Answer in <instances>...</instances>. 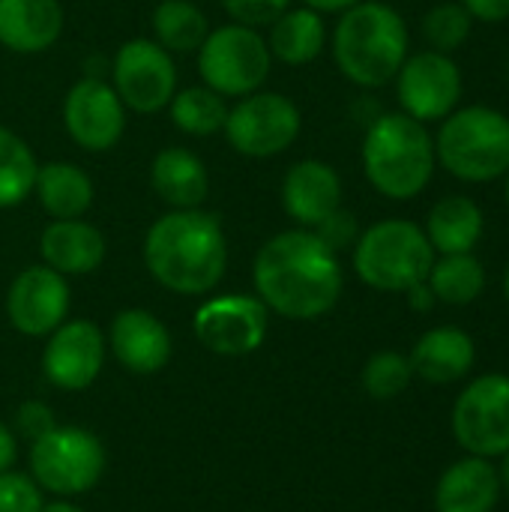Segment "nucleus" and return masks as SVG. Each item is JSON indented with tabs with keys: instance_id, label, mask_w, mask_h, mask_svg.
<instances>
[{
	"instance_id": "nucleus-34",
	"label": "nucleus",
	"mask_w": 509,
	"mask_h": 512,
	"mask_svg": "<svg viewBox=\"0 0 509 512\" xmlns=\"http://www.w3.org/2000/svg\"><path fill=\"white\" fill-rule=\"evenodd\" d=\"M222 9L234 24L267 30L285 9H291V0H222Z\"/></svg>"
},
{
	"instance_id": "nucleus-18",
	"label": "nucleus",
	"mask_w": 509,
	"mask_h": 512,
	"mask_svg": "<svg viewBox=\"0 0 509 512\" xmlns=\"http://www.w3.org/2000/svg\"><path fill=\"white\" fill-rule=\"evenodd\" d=\"M108 348L132 375H156L168 366L174 342L168 327L147 309H123L108 330Z\"/></svg>"
},
{
	"instance_id": "nucleus-21",
	"label": "nucleus",
	"mask_w": 509,
	"mask_h": 512,
	"mask_svg": "<svg viewBox=\"0 0 509 512\" xmlns=\"http://www.w3.org/2000/svg\"><path fill=\"white\" fill-rule=\"evenodd\" d=\"M150 186L168 210H195L210 195V174L189 147H162L150 165Z\"/></svg>"
},
{
	"instance_id": "nucleus-44",
	"label": "nucleus",
	"mask_w": 509,
	"mask_h": 512,
	"mask_svg": "<svg viewBox=\"0 0 509 512\" xmlns=\"http://www.w3.org/2000/svg\"><path fill=\"white\" fill-rule=\"evenodd\" d=\"M504 177H507V189H504V195H507V207H509V171L504 174Z\"/></svg>"
},
{
	"instance_id": "nucleus-3",
	"label": "nucleus",
	"mask_w": 509,
	"mask_h": 512,
	"mask_svg": "<svg viewBox=\"0 0 509 512\" xmlns=\"http://www.w3.org/2000/svg\"><path fill=\"white\" fill-rule=\"evenodd\" d=\"M411 36L405 18L381 0H360L339 12L333 30V60L339 72L366 90L384 87L396 78L411 54Z\"/></svg>"
},
{
	"instance_id": "nucleus-17",
	"label": "nucleus",
	"mask_w": 509,
	"mask_h": 512,
	"mask_svg": "<svg viewBox=\"0 0 509 512\" xmlns=\"http://www.w3.org/2000/svg\"><path fill=\"white\" fill-rule=\"evenodd\" d=\"M279 198L297 228L312 231L342 207V177L324 159H300L285 171Z\"/></svg>"
},
{
	"instance_id": "nucleus-28",
	"label": "nucleus",
	"mask_w": 509,
	"mask_h": 512,
	"mask_svg": "<svg viewBox=\"0 0 509 512\" xmlns=\"http://www.w3.org/2000/svg\"><path fill=\"white\" fill-rule=\"evenodd\" d=\"M438 303L447 306H468L486 291V267L474 252L462 255H441L435 258L426 276Z\"/></svg>"
},
{
	"instance_id": "nucleus-23",
	"label": "nucleus",
	"mask_w": 509,
	"mask_h": 512,
	"mask_svg": "<svg viewBox=\"0 0 509 512\" xmlns=\"http://www.w3.org/2000/svg\"><path fill=\"white\" fill-rule=\"evenodd\" d=\"M411 369L429 384H453L462 381L477 360L474 339L459 327H435L423 333L411 351Z\"/></svg>"
},
{
	"instance_id": "nucleus-38",
	"label": "nucleus",
	"mask_w": 509,
	"mask_h": 512,
	"mask_svg": "<svg viewBox=\"0 0 509 512\" xmlns=\"http://www.w3.org/2000/svg\"><path fill=\"white\" fill-rule=\"evenodd\" d=\"M15 459H18V441L12 435V429L0 420V474L3 471H12L15 468Z\"/></svg>"
},
{
	"instance_id": "nucleus-4",
	"label": "nucleus",
	"mask_w": 509,
	"mask_h": 512,
	"mask_svg": "<svg viewBox=\"0 0 509 512\" xmlns=\"http://www.w3.org/2000/svg\"><path fill=\"white\" fill-rule=\"evenodd\" d=\"M360 156L366 180L390 201L417 198L432 183L438 165L432 132L405 111L375 117L366 129Z\"/></svg>"
},
{
	"instance_id": "nucleus-12",
	"label": "nucleus",
	"mask_w": 509,
	"mask_h": 512,
	"mask_svg": "<svg viewBox=\"0 0 509 512\" xmlns=\"http://www.w3.org/2000/svg\"><path fill=\"white\" fill-rule=\"evenodd\" d=\"M267 306L255 294H219L195 309V339L219 357H246L267 339Z\"/></svg>"
},
{
	"instance_id": "nucleus-14",
	"label": "nucleus",
	"mask_w": 509,
	"mask_h": 512,
	"mask_svg": "<svg viewBox=\"0 0 509 512\" xmlns=\"http://www.w3.org/2000/svg\"><path fill=\"white\" fill-rule=\"evenodd\" d=\"M63 126L81 150L108 153L126 132V105L114 93L111 81L84 75L66 90Z\"/></svg>"
},
{
	"instance_id": "nucleus-35",
	"label": "nucleus",
	"mask_w": 509,
	"mask_h": 512,
	"mask_svg": "<svg viewBox=\"0 0 509 512\" xmlns=\"http://www.w3.org/2000/svg\"><path fill=\"white\" fill-rule=\"evenodd\" d=\"M336 255L342 252V249H354V243H357V237H360V225H357V216L351 213V210H345V207H339L336 213H330L318 228H312Z\"/></svg>"
},
{
	"instance_id": "nucleus-43",
	"label": "nucleus",
	"mask_w": 509,
	"mask_h": 512,
	"mask_svg": "<svg viewBox=\"0 0 509 512\" xmlns=\"http://www.w3.org/2000/svg\"><path fill=\"white\" fill-rule=\"evenodd\" d=\"M504 294H507V303H509V264H507V270H504Z\"/></svg>"
},
{
	"instance_id": "nucleus-31",
	"label": "nucleus",
	"mask_w": 509,
	"mask_h": 512,
	"mask_svg": "<svg viewBox=\"0 0 509 512\" xmlns=\"http://www.w3.org/2000/svg\"><path fill=\"white\" fill-rule=\"evenodd\" d=\"M474 30V18L471 12L462 6V0H444L435 3L426 15H423V36L429 42L432 51L441 54H453L459 51L468 36Z\"/></svg>"
},
{
	"instance_id": "nucleus-6",
	"label": "nucleus",
	"mask_w": 509,
	"mask_h": 512,
	"mask_svg": "<svg viewBox=\"0 0 509 512\" xmlns=\"http://www.w3.org/2000/svg\"><path fill=\"white\" fill-rule=\"evenodd\" d=\"M435 258L423 225L411 219L375 222L354 243V273L384 294H405L411 285L426 282Z\"/></svg>"
},
{
	"instance_id": "nucleus-20",
	"label": "nucleus",
	"mask_w": 509,
	"mask_h": 512,
	"mask_svg": "<svg viewBox=\"0 0 509 512\" xmlns=\"http://www.w3.org/2000/svg\"><path fill=\"white\" fill-rule=\"evenodd\" d=\"M60 33V0H0V45L12 54H42Z\"/></svg>"
},
{
	"instance_id": "nucleus-9",
	"label": "nucleus",
	"mask_w": 509,
	"mask_h": 512,
	"mask_svg": "<svg viewBox=\"0 0 509 512\" xmlns=\"http://www.w3.org/2000/svg\"><path fill=\"white\" fill-rule=\"evenodd\" d=\"M303 129L300 108L276 90H255L228 105L225 138L231 150L249 159H270L285 153Z\"/></svg>"
},
{
	"instance_id": "nucleus-5",
	"label": "nucleus",
	"mask_w": 509,
	"mask_h": 512,
	"mask_svg": "<svg viewBox=\"0 0 509 512\" xmlns=\"http://www.w3.org/2000/svg\"><path fill=\"white\" fill-rule=\"evenodd\" d=\"M438 165L465 183H492L509 171V117L489 105L456 108L435 135Z\"/></svg>"
},
{
	"instance_id": "nucleus-33",
	"label": "nucleus",
	"mask_w": 509,
	"mask_h": 512,
	"mask_svg": "<svg viewBox=\"0 0 509 512\" xmlns=\"http://www.w3.org/2000/svg\"><path fill=\"white\" fill-rule=\"evenodd\" d=\"M42 489L18 471L0 474V512H42Z\"/></svg>"
},
{
	"instance_id": "nucleus-30",
	"label": "nucleus",
	"mask_w": 509,
	"mask_h": 512,
	"mask_svg": "<svg viewBox=\"0 0 509 512\" xmlns=\"http://www.w3.org/2000/svg\"><path fill=\"white\" fill-rule=\"evenodd\" d=\"M36 168L39 162L30 144L18 132L0 126V210L18 207L33 195Z\"/></svg>"
},
{
	"instance_id": "nucleus-24",
	"label": "nucleus",
	"mask_w": 509,
	"mask_h": 512,
	"mask_svg": "<svg viewBox=\"0 0 509 512\" xmlns=\"http://www.w3.org/2000/svg\"><path fill=\"white\" fill-rule=\"evenodd\" d=\"M33 195L51 219H81L93 207V180L75 162L57 159L36 168Z\"/></svg>"
},
{
	"instance_id": "nucleus-41",
	"label": "nucleus",
	"mask_w": 509,
	"mask_h": 512,
	"mask_svg": "<svg viewBox=\"0 0 509 512\" xmlns=\"http://www.w3.org/2000/svg\"><path fill=\"white\" fill-rule=\"evenodd\" d=\"M42 512H84V510H81V507H75L69 498H60V501L42 504Z\"/></svg>"
},
{
	"instance_id": "nucleus-37",
	"label": "nucleus",
	"mask_w": 509,
	"mask_h": 512,
	"mask_svg": "<svg viewBox=\"0 0 509 512\" xmlns=\"http://www.w3.org/2000/svg\"><path fill=\"white\" fill-rule=\"evenodd\" d=\"M462 6L471 12L474 21H507L509 18V0H462Z\"/></svg>"
},
{
	"instance_id": "nucleus-7",
	"label": "nucleus",
	"mask_w": 509,
	"mask_h": 512,
	"mask_svg": "<svg viewBox=\"0 0 509 512\" xmlns=\"http://www.w3.org/2000/svg\"><path fill=\"white\" fill-rule=\"evenodd\" d=\"M195 54L201 81L225 99H240L261 90L273 69L267 36L255 27H243L234 21L210 27L207 39Z\"/></svg>"
},
{
	"instance_id": "nucleus-2",
	"label": "nucleus",
	"mask_w": 509,
	"mask_h": 512,
	"mask_svg": "<svg viewBox=\"0 0 509 512\" xmlns=\"http://www.w3.org/2000/svg\"><path fill=\"white\" fill-rule=\"evenodd\" d=\"M144 264L171 294H210L228 270V237L219 216L195 210H168L144 234Z\"/></svg>"
},
{
	"instance_id": "nucleus-42",
	"label": "nucleus",
	"mask_w": 509,
	"mask_h": 512,
	"mask_svg": "<svg viewBox=\"0 0 509 512\" xmlns=\"http://www.w3.org/2000/svg\"><path fill=\"white\" fill-rule=\"evenodd\" d=\"M498 480H501V492H507V495H509V453H504V456H501Z\"/></svg>"
},
{
	"instance_id": "nucleus-1",
	"label": "nucleus",
	"mask_w": 509,
	"mask_h": 512,
	"mask_svg": "<svg viewBox=\"0 0 509 512\" xmlns=\"http://www.w3.org/2000/svg\"><path fill=\"white\" fill-rule=\"evenodd\" d=\"M255 297L291 321H315L342 297L345 273L339 255L309 228L270 237L252 261Z\"/></svg>"
},
{
	"instance_id": "nucleus-11",
	"label": "nucleus",
	"mask_w": 509,
	"mask_h": 512,
	"mask_svg": "<svg viewBox=\"0 0 509 512\" xmlns=\"http://www.w3.org/2000/svg\"><path fill=\"white\" fill-rule=\"evenodd\" d=\"M453 435L468 456L509 453V375L474 378L453 405Z\"/></svg>"
},
{
	"instance_id": "nucleus-13",
	"label": "nucleus",
	"mask_w": 509,
	"mask_h": 512,
	"mask_svg": "<svg viewBox=\"0 0 509 512\" xmlns=\"http://www.w3.org/2000/svg\"><path fill=\"white\" fill-rule=\"evenodd\" d=\"M393 81L402 111L420 123H435L453 114L465 90L459 63L432 48L408 54Z\"/></svg>"
},
{
	"instance_id": "nucleus-22",
	"label": "nucleus",
	"mask_w": 509,
	"mask_h": 512,
	"mask_svg": "<svg viewBox=\"0 0 509 512\" xmlns=\"http://www.w3.org/2000/svg\"><path fill=\"white\" fill-rule=\"evenodd\" d=\"M501 501V480L492 459L465 456L450 465L435 489L438 512H492Z\"/></svg>"
},
{
	"instance_id": "nucleus-25",
	"label": "nucleus",
	"mask_w": 509,
	"mask_h": 512,
	"mask_svg": "<svg viewBox=\"0 0 509 512\" xmlns=\"http://www.w3.org/2000/svg\"><path fill=\"white\" fill-rule=\"evenodd\" d=\"M426 237L435 255H462L474 252L483 240L486 219L474 198L468 195H447L441 198L426 216Z\"/></svg>"
},
{
	"instance_id": "nucleus-32",
	"label": "nucleus",
	"mask_w": 509,
	"mask_h": 512,
	"mask_svg": "<svg viewBox=\"0 0 509 512\" xmlns=\"http://www.w3.org/2000/svg\"><path fill=\"white\" fill-rule=\"evenodd\" d=\"M411 378H414L411 360L399 351H378L363 366V387L372 399H381V402L405 393Z\"/></svg>"
},
{
	"instance_id": "nucleus-39",
	"label": "nucleus",
	"mask_w": 509,
	"mask_h": 512,
	"mask_svg": "<svg viewBox=\"0 0 509 512\" xmlns=\"http://www.w3.org/2000/svg\"><path fill=\"white\" fill-rule=\"evenodd\" d=\"M405 294H408V303H411L414 312H432L435 303H438V297L432 294L429 282H417V285H411Z\"/></svg>"
},
{
	"instance_id": "nucleus-8",
	"label": "nucleus",
	"mask_w": 509,
	"mask_h": 512,
	"mask_svg": "<svg viewBox=\"0 0 509 512\" xmlns=\"http://www.w3.org/2000/svg\"><path fill=\"white\" fill-rule=\"evenodd\" d=\"M30 474L42 492L75 498L90 492L105 474V447L78 426H54L30 447Z\"/></svg>"
},
{
	"instance_id": "nucleus-26",
	"label": "nucleus",
	"mask_w": 509,
	"mask_h": 512,
	"mask_svg": "<svg viewBox=\"0 0 509 512\" xmlns=\"http://www.w3.org/2000/svg\"><path fill=\"white\" fill-rule=\"evenodd\" d=\"M267 48L273 60L285 66H306L321 57L327 48V24L324 15L309 6H291L285 9L270 27H267Z\"/></svg>"
},
{
	"instance_id": "nucleus-10",
	"label": "nucleus",
	"mask_w": 509,
	"mask_h": 512,
	"mask_svg": "<svg viewBox=\"0 0 509 512\" xmlns=\"http://www.w3.org/2000/svg\"><path fill=\"white\" fill-rule=\"evenodd\" d=\"M111 87L135 114H159L177 93V63L156 39H126L111 60Z\"/></svg>"
},
{
	"instance_id": "nucleus-29",
	"label": "nucleus",
	"mask_w": 509,
	"mask_h": 512,
	"mask_svg": "<svg viewBox=\"0 0 509 512\" xmlns=\"http://www.w3.org/2000/svg\"><path fill=\"white\" fill-rule=\"evenodd\" d=\"M168 114H171V123L183 135H189V138H210V135L225 129L228 102H225V96H219L207 84H198V87L177 90L174 99L168 102Z\"/></svg>"
},
{
	"instance_id": "nucleus-40",
	"label": "nucleus",
	"mask_w": 509,
	"mask_h": 512,
	"mask_svg": "<svg viewBox=\"0 0 509 512\" xmlns=\"http://www.w3.org/2000/svg\"><path fill=\"white\" fill-rule=\"evenodd\" d=\"M300 3L315 9V12H321V15H327V12H345V9L357 6L360 0H300Z\"/></svg>"
},
{
	"instance_id": "nucleus-36",
	"label": "nucleus",
	"mask_w": 509,
	"mask_h": 512,
	"mask_svg": "<svg viewBox=\"0 0 509 512\" xmlns=\"http://www.w3.org/2000/svg\"><path fill=\"white\" fill-rule=\"evenodd\" d=\"M15 426L21 435H27L30 441L42 438L45 432H51L57 423H54V411L42 402H24L15 414Z\"/></svg>"
},
{
	"instance_id": "nucleus-16",
	"label": "nucleus",
	"mask_w": 509,
	"mask_h": 512,
	"mask_svg": "<svg viewBox=\"0 0 509 512\" xmlns=\"http://www.w3.org/2000/svg\"><path fill=\"white\" fill-rule=\"evenodd\" d=\"M42 372L60 390H87L105 366V336L87 318H66L45 336Z\"/></svg>"
},
{
	"instance_id": "nucleus-27",
	"label": "nucleus",
	"mask_w": 509,
	"mask_h": 512,
	"mask_svg": "<svg viewBox=\"0 0 509 512\" xmlns=\"http://www.w3.org/2000/svg\"><path fill=\"white\" fill-rule=\"evenodd\" d=\"M153 39L168 54H195L210 33V21L192 0H159L153 9Z\"/></svg>"
},
{
	"instance_id": "nucleus-15",
	"label": "nucleus",
	"mask_w": 509,
	"mask_h": 512,
	"mask_svg": "<svg viewBox=\"0 0 509 512\" xmlns=\"http://www.w3.org/2000/svg\"><path fill=\"white\" fill-rule=\"evenodd\" d=\"M69 282L57 270L45 264L24 267L6 294V315L9 324L33 339L51 336L69 315Z\"/></svg>"
},
{
	"instance_id": "nucleus-19",
	"label": "nucleus",
	"mask_w": 509,
	"mask_h": 512,
	"mask_svg": "<svg viewBox=\"0 0 509 512\" xmlns=\"http://www.w3.org/2000/svg\"><path fill=\"white\" fill-rule=\"evenodd\" d=\"M105 234L84 219H51L39 234L42 264L60 276H87L105 261Z\"/></svg>"
}]
</instances>
